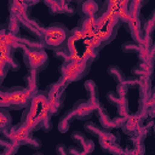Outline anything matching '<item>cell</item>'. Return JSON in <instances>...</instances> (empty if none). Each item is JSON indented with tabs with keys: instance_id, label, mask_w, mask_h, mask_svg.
Instances as JSON below:
<instances>
[{
	"instance_id": "1",
	"label": "cell",
	"mask_w": 155,
	"mask_h": 155,
	"mask_svg": "<svg viewBox=\"0 0 155 155\" xmlns=\"http://www.w3.org/2000/svg\"><path fill=\"white\" fill-rule=\"evenodd\" d=\"M93 59L87 53L80 58L68 57L61 67V79L58 81L67 87L70 82L81 80L88 74Z\"/></svg>"
},
{
	"instance_id": "2",
	"label": "cell",
	"mask_w": 155,
	"mask_h": 155,
	"mask_svg": "<svg viewBox=\"0 0 155 155\" xmlns=\"http://www.w3.org/2000/svg\"><path fill=\"white\" fill-rule=\"evenodd\" d=\"M70 30L59 22H54L45 28L42 41L45 44V48L50 50H61L64 48L67 45V41L69 39Z\"/></svg>"
},
{
	"instance_id": "3",
	"label": "cell",
	"mask_w": 155,
	"mask_h": 155,
	"mask_svg": "<svg viewBox=\"0 0 155 155\" xmlns=\"http://www.w3.org/2000/svg\"><path fill=\"white\" fill-rule=\"evenodd\" d=\"M22 54H23V62L27 65L28 70H34V71H42L46 69L48 65V56L45 51L42 50H30V48H22Z\"/></svg>"
},
{
	"instance_id": "4",
	"label": "cell",
	"mask_w": 155,
	"mask_h": 155,
	"mask_svg": "<svg viewBox=\"0 0 155 155\" xmlns=\"http://www.w3.org/2000/svg\"><path fill=\"white\" fill-rule=\"evenodd\" d=\"M48 94V102L46 105L47 111L51 115H56L61 111V109L63 108L64 104V99H65V87L59 82H53L50 84L46 90H45Z\"/></svg>"
},
{
	"instance_id": "5",
	"label": "cell",
	"mask_w": 155,
	"mask_h": 155,
	"mask_svg": "<svg viewBox=\"0 0 155 155\" xmlns=\"http://www.w3.org/2000/svg\"><path fill=\"white\" fill-rule=\"evenodd\" d=\"M7 94V109H24L29 104V99L31 97L30 92L22 86H13L6 88Z\"/></svg>"
},
{
	"instance_id": "6",
	"label": "cell",
	"mask_w": 155,
	"mask_h": 155,
	"mask_svg": "<svg viewBox=\"0 0 155 155\" xmlns=\"http://www.w3.org/2000/svg\"><path fill=\"white\" fill-rule=\"evenodd\" d=\"M33 132L21 121L18 122L17 125H12L8 130H6L2 134L11 142V143H15L17 145H24V143L27 142V139L29 138V136Z\"/></svg>"
},
{
	"instance_id": "7",
	"label": "cell",
	"mask_w": 155,
	"mask_h": 155,
	"mask_svg": "<svg viewBox=\"0 0 155 155\" xmlns=\"http://www.w3.org/2000/svg\"><path fill=\"white\" fill-rule=\"evenodd\" d=\"M144 21H145V17H143L140 13L137 16V17H133L131 18L128 22L125 23L126 25V30L131 34L133 41H136L137 44H142L143 41V38H144V30H143V25H144Z\"/></svg>"
},
{
	"instance_id": "8",
	"label": "cell",
	"mask_w": 155,
	"mask_h": 155,
	"mask_svg": "<svg viewBox=\"0 0 155 155\" xmlns=\"http://www.w3.org/2000/svg\"><path fill=\"white\" fill-rule=\"evenodd\" d=\"M94 113L97 114V117H98V122L99 125L105 128V130H114V128H119L124 117L121 116H115V117H110L109 113L107 111V109L99 104V107L94 110Z\"/></svg>"
},
{
	"instance_id": "9",
	"label": "cell",
	"mask_w": 155,
	"mask_h": 155,
	"mask_svg": "<svg viewBox=\"0 0 155 155\" xmlns=\"http://www.w3.org/2000/svg\"><path fill=\"white\" fill-rule=\"evenodd\" d=\"M102 0H80L76 4V12L81 18L94 17L102 8Z\"/></svg>"
},
{
	"instance_id": "10",
	"label": "cell",
	"mask_w": 155,
	"mask_h": 155,
	"mask_svg": "<svg viewBox=\"0 0 155 155\" xmlns=\"http://www.w3.org/2000/svg\"><path fill=\"white\" fill-rule=\"evenodd\" d=\"M143 121L144 119L138 114V113H134V114H128L127 116L124 117L120 127L122 130V132L127 136H133L139 128L140 126L143 125Z\"/></svg>"
},
{
	"instance_id": "11",
	"label": "cell",
	"mask_w": 155,
	"mask_h": 155,
	"mask_svg": "<svg viewBox=\"0 0 155 155\" xmlns=\"http://www.w3.org/2000/svg\"><path fill=\"white\" fill-rule=\"evenodd\" d=\"M73 111L75 115V119L81 120V121H86L88 120L93 113H94V108L93 105L90 103L88 99H79L73 104Z\"/></svg>"
},
{
	"instance_id": "12",
	"label": "cell",
	"mask_w": 155,
	"mask_h": 155,
	"mask_svg": "<svg viewBox=\"0 0 155 155\" xmlns=\"http://www.w3.org/2000/svg\"><path fill=\"white\" fill-rule=\"evenodd\" d=\"M70 137H71L73 142H75L76 144H79L81 147L84 154H90V153H92L94 150V143H93V140L90 139L81 131H74Z\"/></svg>"
},
{
	"instance_id": "13",
	"label": "cell",
	"mask_w": 155,
	"mask_h": 155,
	"mask_svg": "<svg viewBox=\"0 0 155 155\" xmlns=\"http://www.w3.org/2000/svg\"><path fill=\"white\" fill-rule=\"evenodd\" d=\"M84 87L87 92V99L90 101V103L93 105L94 109H97L99 107V92H98V86L93 80H86L84 84Z\"/></svg>"
},
{
	"instance_id": "14",
	"label": "cell",
	"mask_w": 155,
	"mask_h": 155,
	"mask_svg": "<svg viewBox=\"0 0 155 155\" xmlns=\"http://www.w3.org/2000/svg\"><path fill=\"white\" fill-rule=\"evenodd\" d=\"M24 84H25V88L30 92V94L33 96L38 90H39V85H40V80H39V73L34 71V70H29L25 75H24Z\"/></svg>"
},
{
	"instance_id": "15",
	"label": "cell",
	"mask_w": 155,
	"mask_h": 155,
	"mask_svg": "<svg viewBox=\"0 0 155 155\" xmlns=\"http://www.w3.org/2000/svg\"><path fill=\"white\" fill-rule=\"evenodd\" d=\"M98 138V142H99V145L102 148L103 151H105L111 144H115V143H119V134H114L111 132H109V130H105L101 136L97 137Z\"/></svg>"
},
{
	"instance_id": "16",
	"label": "cell",
	"mask_w": 155,
	"mask_h": 155,
	"mask_svg": "<svg viewBox=\"0 0 155 155\" xmlns=\"http://www.w3.org/2000/svg\"><path fill=\"white\" fill-rule=\"evenodd\" d=\"M19 41L23 45V47L25 48H30V50H42L45 48V44L42 41V39H38V38H28V36H21L19 35Z\"/></svg>"
},
{
	"instance_id": "17",
	"label": "cell",
	"mask_w": 155,
	"mask_h": 155,
	"mask_svg": "<svg viewBox=\"0 0 155 155\" xmlns=\"http://www.w3.org/2000/svg\"><path fill=\"white\" fill-rule=\"evenodd\" d=\"M75 119V115H74V111H73V109H69V110H67L62 116H61V119H59V121H58V131L61 132V133H65V132H68V130H69V127H70V124H71V121Z\"/></svg>"
},
{
	"instance_id": "18",
	"label": "cell",
	"mask_w": 155,
	"mask_h": 155,
	"mask_svg": "<svg viewBox=\"0 0 155 155\" xmlns=\"http://www.w3.org/2000/svg\"><path fill=\"white\" fill-rule=\"evenodd\" d=\"M12 126V117L7 108L0 107V133H4Z\"/></svg>"
},
{
	"instance_id": "19",
	"label": "cell",
	"mask_w": 155,
	"mask_h": 155,
	"mask_svg": "<svg viewBox=\"0 0 155 155\" xmlns=\"http://www.w3.org/2000/svg\"><path fill=\"white\" fill-rule=\"evenodd\" d=\"M6 25L10 30V33H12L13 35H17L19 36L21 35V29H22V25H21V22L19 19L13 16V15H10L7 18H6Z\"/></svg>"
},
{
	"instance_id": "20",
	"label": "cell",
	"mask_w": 155,
	"mask_h": 155,
	"mask_svg": "<svg viewBox=\"0 0 155 155\" xmlns=\"http://www.w3.org/2000/svg\"><path fill=\"white\" fill-rule=\"evenodd\" d=\"M84 130L87 132V134L93 136V137H98L105 131V128H103L101 125H96L94 122H91V121H87V120L84 124Z\"/></svg>"
},
{
	"instance_id": "21",
	"label": "cell",
	"mask_w": 155,
	"mask_h": 155,
	"mask_svg": "<svg viewBox=\"0 0 155 155\" xmlns=\"http://www.w3.org/2000/svg\"><path fill=\"white\" fill-rule=\"evenodd\" d=\"M107 71H108V74L113 78V80L116 84H121V82L125 81L126 75H125V73L117 65H110V67H108V70Z\"/></svg>"
},
{
	"instance_id": "22",
	"label": "cell",
	"mask_w": 155,
	"mask_h": 155,
	"mask_svg": "<svg viewBox=\"0 0 155 155\" xmlns=\"http://www.w3.org/2000/svg\"><path fill=\"white\" fill-rule=\"evenodd\" d=\"M42 1L46 5V7L48 8L50 15L57 16V15L62 13V4L59 0H42Z\"/></svg>"
},
{
	"instance_id": "23",
	"label": "cell",
	"mask_w": 155,
	"mask_h": 155,
	"mask_svg": "<svg viewBox=\"0 0 155 155\" xmlns=\"http://www.w3.org/2000/svg\"><path fill=\"white\" fill-rule=\"evenodd\" d=\"M13 53H15V52L5 53V54H4V59H5V62L7 63V67H8L10 70H12V71H17V70H19L21 64H19V62L17 61V58L15 57Z\"/></svg>"
},
{
	"instance_id": "24",
	"label": "cell",
	"mask_w": 155,
	"mask_h": 155,
	"mask_svg": "<svg viewBox=\"0 0 155 155\" xmlns=\"http://www.w3.org/2000/svg\"><path fill=\"white\" fill-rule=\"evenodd\" d=\"M155 13L154 11L149 15V17L145 18L144 21V25H143V30H144V35H150L153 36V31H154V27H155V18H154Z\"/></svg>"
},
{
	"instance_id": "25",
	"label": "cell",
	"mask_w": 155,
	"mask_h": 155,
	"mask_svg": "<svg viewBox=\"0 0 155 155\" xmlns=\"http://www.w3.org/2000/svg\"><path fill=\"white\" fill-rule=\"evenodd\" d=\"M105 97H107V101H108L110 104L116 105V107H117L119 104L124 103V102H128V101H127V98L121 97L120 94H117V93H116V91H109V92L105 94Z\"/></svg>"
},
{
	"instance_id": "26",
	"label": "cell",
	"mask_w": 155,
	"mask_h": 155,
	"mask_svg": "<svg viewBox=\"0 0 155 155\" xmlns=\"http://www.w3.org/2000/svg\"><path fill=\"white\" fill-rule=\"evenodd\" d=\"M121 50L125 53H138L140 50V45L137 44L136 41H125L121 45Z\"/></svg>"
},
{
	"instance_id": "27",
	"label": "cell",
	"mask_w": 155,
	"mask_h": 155,
	"mask_svg": "<svg viewBox=\"0 0 155 155\" xmlns=\"http://www.w3.org/2000/svg\"><path fill=\"white\" fill-rule=\"evenodd\" d=\"M24 145H27V147H29L31 149H40L41 148V140L38 137L33 136V133H31L29 136V138L27 139V142L24 143Z\"/></svg>"
},
{
	"instance_id": "28",
	"label": "cell",
	"mask_w": 155,
	"mask_h": 155,
	"mask_svg": "<svg viewBox=\"0 0 155 155\" xmlns=\"http://www.w3.org/2000/svg\"><path fill=\"white\" fill-rule=\"evenodd\" d=\"M62 13L68 17H73L76 13V6H74V4H62Z\"/></svg>"
},
{
	"instance_id": "29",
	"label": "cell",
	"mask_w": 155,
	"mask_h": 155,
	"mask_svg": "<svg viewBox=\"0 0 155 155\" xmlns=\"http://www.w3.org/2000/svg\"><path fill=\"white\" fill-rule=\"evenodd\" d=\"M125 84H126V86L128 87V88H136V87H138L139 86V84H140V80H139V78H137V76H126L125 78V81H124Z\"/></svg>"
},
{
	"instance_id": "30",
	"label": "cell",
	"mask_w": 155,
	"mask_h": 155,
	"mask_svg": "<svg viewBox=\"0 0 155 155\" xmlns=\"http://www.w3.org/2000/svg\"><path fill=\"white\" fill-rule=\"evenodd\" d=\"M128 114H130V111H128V102H124V103L117 105V116L125 117Z\"/></svg>"
},
{
	"instance_id": "31",
	"label": "cell",
	"mask_w": 155,
	"mask_h": 155,
	"mask_svg": "<svg viewBox=\"0 0 155 155\" xmlns=\"http://www.w3.org/2000/svg\"><path fill=\"white\" fill-rule=\"evenodd\" d=\"M116 93H117V94H120L121 97H125V98H127L128 87L126 86V84H125V82L117 84V86H116Z\"/></svg>"
},
{
	"instance_id": "32",
	"label": "cell",
	"mask_w": 155,
	"mask_h": 155,
	"mask_svg": "<svg viewBox=\"0 0 155 155\" xmlns=\"http://www.w3.org/2000/svg\"><path fill=\"white\" fill-rule=\"evenodd\" d=\"M18 149H19V145H17V144H15V143H10L8 145H6V147L4 148V150L1 151V154H8V155H11V154L17 153Z\"/></svg>"
},
{
	"instance_id": "33",
	"label": "cell",
	"mask_w": 155,
	"mask_h": 155,
	"mask_svg": "<svg viewBox=\"0 0 155 155\" xmlns=\"http://www.w3.org/2000/svg\"><path fill=\"white\" fill-rule=\"evenodd\" d=\"M54 57L57 58V59H62L63 62L69 57V53H68V51L65 50V48H61V50H56L54 51Z\"/></svg>"
},
{
	"instance_id": "34",
	"label": "cell",
	"mask_w": 155,
	"mask_h": 155,
	"mask_svg": "<svg viewBox=\"0 0 155 155\" xmlns=\"http://www.w3.org/2000/svg\"><path fill=\"white\" fill-rule=\"evenodd\" d=\"M41 130L44 131V132H48V131H51L52 130V122H51V115H48L45 120H44V122H42V126H41Z\"/></svg>"
},
{
	"instance_id": "35",
	"label": "cell",
	"mask_w": 155,
	"mask_h": 155,
	"mask_svg": "<svg viewBox=\"0 0 155 155\" xmlns=\"http://www.w3.org/2000/svg\"><path fill=\"white\" fill-rule=\"evenodd\" d=\"M68 154L70 155H80V154H84L81 147L79 145H73V147H68Z\"/></svg>"
},
{
	"instance_id": "36",
	"label": "cell",
	"mask_w": 155,
	"mask_h": 155,
	"mask_svg": "<svg viewBox=\"0 0 155 155\" xmlns=\"http://www.w3.org/2000/svg\"><path fill=\"white\" fill-rule=\"evenodd\" d=\"M56 153L58 155H65V154H68V147L64 144H58L56 147Z\"/></svg>"
},
{
	"instance_id": "37",
	"label": "cell",
	"mask_w": 155,
	"mask_h": 155,
	"mask_svg": "<svg viewBox=\"0 0 155 155\" xmlns=\"http://www.w3.org/2000/svg\"><path fill=\"white\" fill-rule=\"evenodd\" d=\"M7 31H8V28H7L6 23L0 24V41L5 38V35H6V33H7Z\"/></svg>"
},
{
	"instance_id": "38",
	"label": "cell",
	"mask_w": 155,
	"mask_h": 155,
	"mask_svg": "<svg viewBox=\"0 0 155 155\" xmlns=\"http://www.w3.org/2000/svg\"><path fill=\"white\" fill-rule=\"evenodd\" d=\"M10 143H11V142H10L2 133H1V136H0V148H5V147L8 145Z\"/></svg>"
},
{
	"instance_id": "39",
	"label": "cell",
	"mask_w": 155,
	"mask_h": 155,
	"mask_svg": "<svg viewBox=\"0 0 155 155\" xmlns=\"http://www.w3.org/2000/svg\"><path fill=\"white\" fill-rule=\"evenodd\" d=\"M62 4H71V1L70 0H59Z\"/></svg>"
},
{
	"instance_id": "40",
	"label": "cell",
	"mask_w": 155,
	"mask_h": 155,
	"mask_svg": "<svg viewBox=\"0 0 155 155\" xmlns=\"http://www.w3.org/2000/svg\"><path fill=\"white\" fill-rule=\"evenodd\" d=\"M70 1H71V4H78L80 0H70Z\"/></svg>"
}]
</instances>
